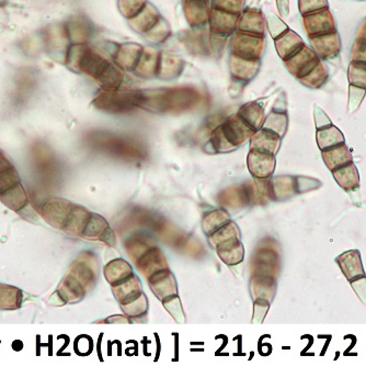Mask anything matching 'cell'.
<instances>
[{
    "label": "cell",
    "instance_id": "obj_1",
    "mask_svg": "<svg viewBox=\"0 0 366 366\" xmlns=\"http://www.w3.org/2000/svg\"><path fill=\"white\" fill-rule=\"evenodd\" d=\"M41 216L51 226L72 236H85L93 213L62 198H48L41 203Z\"/></svg>",
    "mask_w": 366,
    "mask_h": 366
},
{
    "label": "cell",
    "instance_id": "obj_2",
    "mask_svg": "<svg viewBox=\"0 0 366 366\" xmlns=\"http://www.w3.org/2000/svg\"><path fill=\"white\" fill-rule=\"evenodd\" d=\"M68 61L75 64L80 72L97 80L105 91H117L122 82L123 74L120 68L85 44L70 46Z\"/></svg>",
    "mask_w": 366,
    "mask_h": 366
},
{
    "label": "cell",
    "instance_id": "obj_3",
    "mask_svg": "<svg viewBox=\"0 0 366 366\" xmlns=\"http://www.w3.org/2000/svg\"><path fill=\"white\" fill-rule=\"evenodd\" d=\"M200 95L192 88H162L140 92L138 107L152 113L190 109L199 101Z\"/></svg>",
    "mask_w": 366,
    "mask_h": 366
},
{
    "label": "cell",
    "instance_id": "obj_4",
    "mask_svg": "<svg viewBox=\"0 0 366 366\" xmlns=\"http://www.w3.org/2000/svg\"><path fill=\"white\" fill-rule=\"evenodd\" d=\"M93 258L88 253L81 254L72 263L70 273L60 285L56 291L62 303H75L85 297L87 287L95 281V270L91 266Z\"/></svg>",
    "mask_w": 366,
    "mask_h": 366
},
{
    "label": "cell",
    "instance_id": "obj_5",
    "mask_svg": "<svg viewBox=\"0 0 366 366\" xmlns=\"http://www.w3.org/2000/svg\"><path fill=\"white\" fill-rule=\"evenodd\" d=\"M0 201L15 213L29 206V199L20 177L11 160L0 151Z\"/></svg>",
    "mask_w": 366,
    "mask_h": 366
},
{
    "label": "cell",
    "instance_id": "obj_6",
    "mask_svg": "<svg viewBox=\"0 0 366 366\" xmlns=\"http://www.w3.org/2000/svg\"><path fill=\"white\" fill-rule=\"evenodd\" d=\"M140 92L105 91L96 97L93 105L96 108L109 113H126L138 107Z\"/></svg>",
    "mask_w": 366,
    "mask_h": 366
},
{
    "label": "cell",
    "instance_id": "obj_7",
    "mask_svg": "<svg viewBox=\"0 0 366 366\" xmlns=\"http://www.w3.org/2000/svg\"><path fill=\"white\" fill-rule=\"evenodd\" d=\"M263 35L250 34L240 31L233 39V54L240 58L259 60L263 52Z\"/></svg>",
    "mask_w": 366,
    "mask_h": 366
},
{
    "label": "cell",
    "instance_id": "obj_8",
    "mask_svg": "<svg viewBox=\"0 0 366 366\" xmlns=\"http://www.w3.org/2000/svg\"><path fill=\"white\" fill-rule=\"evenodd\" d=\"M221 129H222L225 138L228 141V144L234 148L244 144L256 132L238 115H233L230 119H227L221 126Z\"/></svg>",
    "mask_w": 366,
    "mask_h": 366
},
{
    "label": "cell",
    "instance_id": "obj_9",
    "mask_svg": "<svg viewBox=\"0 0 366 366\" xmlns=\"http://www.w3.org/2000/svg\"><path fill=\"white\" fill-rule=\"evenodd\" d=\"M304 25L309 38L328 34L336 31V23L328 8L304 15Z\"/></svg>",
    "mask_w": 366,
    "mask_h": 366
},
{
    "label": "cell",
    "instance_id": "obj_10",
    "mask_svg": "<svg viewBox=\"0 0 366 366\" xmlns=\"http://www.w3.org/2000/svg\"><path fill=\"white\" fill-rule=\"evenodd\" d=\"M319 62L320 60L316 53L305 46L296 54L285 61L289 72L299 80L306 76L311 70H314L315 66Z\"/></svg>",
    "mask_w": 366,
    "mask_h": 366
},
{
    "label": "cell",
    "instance_id": "obj_11",
    "mask_svg": "<svg viewBox=\"0 0 366 366\" xmlns=\"http://www.w3.org/2000/svg\"><path fill=\"white\" fill-rule=\"evenodd\" d=\"M336 262L349 282L355 281L365 276L361 253L358 250L344 252L336 258Z\"/></svg>",
    "mask_w": 366,
    "mask_h": 366
},
{
    "label": "cell",
    "instance_id": "obj_12",
    "mask_svg": "<svg viewBox=\"0 0 366 366\" xmlns=\"http://www.w3.org/2000/svg\"><path fill=\"white\" fill-rule=\"evenodd\" d=\"M311 42L314 46L317 56L324 60L336 58V56H339L341 51V40L336 31L311 38Z\"/></svg>",
    "mask_w": 366,
    "mask_h": 366
},
{
    "label": "cell",
    "instance_id": "obj_13",
    "mask_svg": "<svg viewBox=\"0 0 366 366\" xmlns=\"http://www.w3.org/2000/svg\"><path fill=\"white\" fill-rule=\"evenodd\" d=\"M238 20H240L238 15L218 11L215 8H212L209 13V23L211 31L219 37H226L234 32Z\"/></svg>",
    "mask_w": 366,
    "mask_h": 366
},
{
    "label": "cell",
    "instance_id": "obj_14",
    "mask_svg": "<svg viewBox=\"0 0 366 366\" xmlns=\"http://www.w3.org/2000/svg\"><path fill=\"white\" fill-rule=\"evenodd\" d=\"M248 168L250 173L257 178H269L275 168V158L272 154L252 150L248 156Z\"/></svg>",
    "mask_w": 366,
    "mask_h": 366
},
{
    "label": "cell",
    "instance_id": "obj_15",
    "mask_svg": "<svg viewBox=\"0 0 366 366\" xmlns=\"http://www.w3.org/2000/svg\"><path fill=\"white\" fill-rule=\"evenodd\" d=\"M150 284L155 295L160 301H164L174 295H177L175 277L172 275L171 272L167 271V270H162V271L150 276Z\"/></svg>",
    "mask_w": 366,
    "mask_h": 366
},
{
    "label": "cell",
    "instance_id": "obj_16",
    "mask_svg": "<svg viewBox=\"0 0 366 366\" xmlns=\"http://www.w3.org/2000/svg\"><path fill=\"white\" fill-rule=\"evenodd\" d=\"M185 17L192 27H202L209 23L211 8L209 0H185Z\"/></svg>",
    "mask_w": 366,
    "mask_h": 366
},
{
    "label": "cell",
    "instance_id": "obj_17",
    "mask_svg": "<svg viewBox=\"0 0 366 366\" xmlns=\"http://www.w3.org/2000/svg\"><path fill=\"white\" fill-rule=\"evenodd\" d=\"M137 269L146 276H152V274L167 269V262L159 248L154 246L140 256L137 261Z\"/></svg>",
    "mask_w": 366,
    "mask_h": 366
},
{
    "label": "cell",
    "instance_id": "obj_18",
    "mask_svg": "<svg viewBox=\"0 0 366 366\" xmlns=\"http://www.w3.org/2000/svg\"><path fill=\"white\" fill-rule=\"evenodd\" d=\"M281 146V137L277 136V133L261 129L256 131L251 137L252 150L261 151L266 153L275 156Z\"/></svg>",
    "mask_w": 366,
    "mask_h": 366
},
{
    "label": "cell",
    "instance_id": "obj_19",
    "mask_svg": "<svg viewBox=\"0 0 366 366\" xmlns=\"http://www.w3.org/2000/svg\"><path fill=\"white\" fill-rule=\"evenodd\" d=\"M297 193V179L289 176L275 177L269 183V196L273 201H285Z\"/></svg>",
    "mask_w": 366,
    "mask_h": 366
},
{
    "label": "cell",
    "instance_id": "obj_20",
    "mask_svg": "<svg viewBox=\"0 0 366 366\" xmlns=\"http://www.w3.org/2000/svg\"><path fill=\"white\" fill-rule=\"evenodd\" d=\"M304 41L297 35L294 31L287 30L283 33L281 37L275 39V46H277V53L283 60H289V58L296 54L303 46H304Z\"/></svg>",
    "mask_w": 366,
    "mask_h": 366
},
{
    "label": "cell",
    "instance_id": "obj_21",
    "mask_svg": "<svg viewBox=\"0 0 366 366\" xmlns=\"http://www.w3.org/2000/svg\"><path fill=\"white\" fill-rule=\"evenodd\" d=\"M322 152L325 164L332 172L351 163L352 158H353L349 148L344 144L328 149V150L322 151Z\"/></svg>",
    "mask_w": 366,
    "mask_h": 366
},
{
    "label": "cell",
    "instance_id": "obj_22",
    "mask_svg": "<svg viewBox=\"0 0 366 366\" xmlns=\"http://www.w3.org/2000/svg\"><path fill=\"white\" fill-rule=\"evenodd\" d=\"M113 291L121 305H126L134 301L142 294V286L136 276L131 275L129 279L113 285Z\"/></svg>",
    "mask_w": 366,
    "mask_h": 366
},
{
    "label": "cell",
    "instance_id": "obj_23",
    "mask_svg": "<svg viewBox=\"0 0 366 366\" xmlns=\"http://www.w3.org/2000/svg\"><path fill=\"white\" fill-rule=\"evenodd\" d=\"M217 253L225 263L228 265H235L240 263L244 258V248L240 244V238L230 239L216 246Z\"/></svg>",
    "mask_w": 366,
    "mask_h": 366
},
{
    "label": "cell",
    "instance_id": "obj_24",
    "mask_svg": "<svg viewBox=\"0 0 366 366\" xmlns=\"http://www.w3.org/2000/svg\"><path fill=\"white\" fill-rule=\"evenodd\" d=\"M332 175H334V179H336L338 185H339L341 189H344V191H348V193L359 187V172H358V168H355L353 162L332 172Z\"/></svg>",
    "mask_w": 366,
    "mask_h": 366
},
{
    "label": "cell",
    "instance_id": "obj_25",
    "mask_svg": "<svg viewBox=\"0 0 366 366\" xmlns=\"http://www.w3.org/2000/svg\"><path fill=\"white\" fill-rule=\"evenodd\" d=\"M238 28L242 32L263 35L264 20L261 11H256V9L244 11L240 19Z\"/></svg>",
    "mask_w": 366,
    "mask_h": 366
},
{
    "label": "cell",
    "instance_id": "obj_26",
    "mask_svg": "<svg viewBox=\"0 0 366 366\" xmlns=\"http://www.w3.org/2000/svg\"><path fill=\"white\" fill-rule=\"evenodd\" d=\"M230 62H232L230 68H232L233 75L236 76L238 80H249L257 74L259 68V60L240 58L234 54Z\"/></svg>",
    "mask_w": 366,
    "mask_h": 366
},
{
    "label": "cell",
    "instance_id": "obj_27",
    "mask_svg": "<svg viewBox=\"0 0 366 366\" xmlns=\"http://www.w3.org/2000/svg\"><path fill=\"white\" fill-rule=\"evenodd\" d=\"M159 20L158 13L152 6L146 5L135 17L131 18V25L138 32H148Z\"/></svg>",
    "mask_w": 366,
    "mask_h": 366
},
{
    "label": "cell",
    "instance_id": "obj_28",
    "mask_svg": "<svg viewBox=\"0 0 366 366\" xmlns=\"http://www.w3.org/2000/svg\"><path fill=\"white\" fill-rule=\"evenodd\" d=\"M317 144L322 151L328 150L334 146L344 144V137L341 131L334 126H328L326 128L317 130Z\"/></svg>",
    "mask_w": 366,
    "mask_h": 366
},
{
    "label": "cell",
    "instance_id": "obj_29",
    "mask_svg": "<svg viewBox=\"0 0 366 366\" xmlns=\"http://www.w3.org/2000/svg\"><path fill=\"white\" fill-rule=\"evenodd\" d=\"M105 274L107 282L112 285H115V284L129 279L132 275L133 272L130 264L125 262L124 260L117 258V260H115L105 266Z\"/></svg>",
    "mask_w": 366,
    "mask_h": 366
},
{
    "label": "cell",
    "instance_id": "obj_30",
    "mask_svg": "<svg viewBox=\"0 0 366 366\" xmlns=\"http://www.w3.org/2000/svg\"><path fill=\"white\" fill-rule=\"evenodd\" d=\"M22 297L21 289L11 285L0 284V309L13 310V309L20 308Z\"/></svg>",
    "mask_w": 366,
    "mask_h": 366
},
{
    "label": "cell",
    "instance_id": "obj_31",
    "mask_svg": "<svg viewBox=\"0 0 366 366\" xmlns=\"http://www.w3.org/2000/svg\"><path fill=\"white\" fill-rule=\"evenodd\" d=\"M238 115L254 131L259 130L263 126V108L257 103H247L240 109Z\"/></svg>",
    "mask_w": 366,
    "mask_h": 366
},
{
    "label": "cell",
    "instance_id": "obj_32",
    "mask_svg": "<svg viewBox=\"0 0 366 366\" xmlns=\"http://www.w3.org/2000/svg\"><path fill=\"white\" fill-rule=\"evenodd\" d=\"M142 48L136 44H126L121 46L120 51L117 53V65L122 68H133L138 63L142 56Z\"/></svg>",
    "mask_w": 366,
    "mask_h": 366
},
{
    "label": "cell",
    "instance_id": "obj_33",
    "mask_svg": "<svg viewBox=\"0 0 366 366\" xmlns=\"http://www.w3.org/2000/svg\"><path fill=\"white\" fill-rule=\"evenodd\" d=\"M328 70H327L325 64L320 61V62L315 66L314 70H311L306 76L301 77L299 80H301V83L303 84V85L313 88V89H316V88L322 87V86L326 83L327 80H328Z\"/></svg>",
    "mask_w": 366,
    "mask_h": 366
},
{
    "label": "cell",
    "instance_id": "obj_34",
    "mask_svg": "<svg viewBox=\"0 0 366 366\" xmlns=\"http://www.w3.org/2000/svg\"><path fill=\"white\" fill-rule=\"evenodd\" d=\"M287 123H289V120H287V115L285 113L273 111L268 115L262 129L277 133V136L282 138V137H285V132H287Z\"/></svg>",
    "mask_w": 366,
    "mask_h": 366
},
{
    "label": "cell",
    "instance_id": "obj_35",
    "mask_svg": "<svg viewBox=\"0 0 366 366\" xmlns=\"http://www.w3.org/2000/svg\"><path fill=\"white\" fill-rule=\"evenodd\" d=\"M209 238H211V244L216 246L230 239L240 238V232H238L236 225L230 221V222L225 223L224 226L221 227L218 230L213 232Z\"/></svg>",
    "mask_w": 366,
    "mask_h": 366
},
{
    "label": "cell",
    "instance_id": "obj_36",
    "mask_svg": "<svg viewBox=\"0 0 366 366\" xmlns=\"http://www.w3.org/2000/svg\"><path fill=\"white\" fill-rule=\"evenodd\" d=\"M228 219H230V217L223 210H215L209 213L204 218V222H203L205 234L211 236L213 232L224 226L225 223L228 222Z\"/></svg>",
    "mask_w": 366,
    "mask_h": 366
},
{
    "label": "cell",
    "instance_id": "obj_37",
    "mask_svg": "<svg viewBox=\"0 0 366 366\" xmlns=\"http://www.w3.org/2000/svg\"><path fill=\"white\" fill-rule=\"evenodd\" d=\"M348 78L351 85L366 89V63L351 62L348 70Z\"/></svg>",
    "mask_w": 366,
    "mask_h": 366
},
{
    "label": "cell",
    "instance_id": "obj_38",
    "mask_svg": "<svg viewBox=\"0 0 366 366\" xmlns=\"http://www.w3.org/2000/svg\"><path fill=\"white\" fill-rule=\"evenodd\" d=\"M122 307L123 309H124L125 314L129 315V316L138 317L146 313L148 305L146 297H145L144 294L142 293L140 296L135 298L134 301L126 303V305H123Z\"/></svg>",
    "mask_w": 366,
    "mask_h": 366
},
{
    "label": "cell",
    "instance_id": "obj_39",
    "mask_svg": "<svg viewBox=\"0 0 366 366\" xmlns=\"http://www.w3.org/2000/svg\"><path fill=\"white\" fill-rule=\"evenodd\" d=\"M146 5H148L146 0H120L119 1L121 13L129 19L135 17Z\"/></svg>",
    "mask_w": 366,
    "mask_h": 366
},
{
    "label": "cell",
    "instance_id": "obj_40",
    "mask_svg": "<svg viewBox=\"0 0 366 366\" xmlns=\"http://www.w3.org/2000/svg\"><path fill=\"white\" fill-rule=\"evenodd\" d=\"M244 0H214L213 8L226 13L240 15L244 8Z\"/></svg>",
    "mask_w": 366,
    "mask_h": 366
},
{
    "label": "cell",
    "instance_id": "obj_41",
    "mask_svg": "<svg viewBox=\"0 0 366 366\" xmlns=\"http://www.w3.org/2000/svg\"><path fill=\"white\" fill-rule=\"evenodd\" d=\"M328 8L327 0H299V11L303 15L317 13Z\"/></svg>",
    "mask_w": 366,
    "mask_h": 366
},
{
    "label": "cell",
    "instance_id": "obj_42",
    "mask_svg": "<svg viewBox=\"0 0 366 366\" xmlns=\"http://www.w3.org/2000/svg\"><path fill=\"white\" fill-rule=\"evenodd\" d=\"M365 88L358 87V86H350L349 89V113H354L359 108L365 96Z\"/></svg>",
    "mask_w": 366,
    "mask_h": 366
},
{
    "label": "cell",
    "instance_id": "obj_43",
    "mask_svg": "<svg viewBox=\"0 0 366 366\" xmlns=\"http://www.w3.org/2000/svg\"><path fill=\"white\" fill-rule=\"evenodd\" d=\"M268 25H269L270 33L274 39L279 38L283 33L289 30L287 25L279 17L274 15H270L268 18Z\"/></svg>",
    "mask_w": 366,
    "mask_h": 366
},
{
    "label": "cell",
    "instance_id": "obj_44",
    "mask_svg": "<svg viewBox=\"0 0 366 366\" xmlns=\"http://www.w3.org/2000/svg\"><path fill=\"white\" fill-rule=\"evenodd\" d=\"M351 62H363L366 63V40L358 39L351 51Z\"/></svg>",
    "mask_w": 366,
    "mask_h": 366
},
{
    "label": "cell",
    "instance_id": "obj_45",
    "mask_svg": "<svg viewBox=\"0 0 366 366\" xmlns=\"http://www.w3.org/2000/svg\"><path fill=\"white\" fill-rule=\"evenodd\" d=\"M352 289L355 291L356 295L360 297L363 303H366V277L355 279V281L350 282Z\"/></svg>",
    "mask_w": 366,
    "mask_h": 366
},
{
    "label": "cell",
    "instance_id": "obj_46",
    "mask_svg": "<svg viewBox=\"0 0 366 366\" xmlns=\"http://www.w3.org/2000/svg\"><path fill=\"white\" fill-rule=\"evenodd\" d=\"M315 122H316L317 130L318 129L326 128V127L332 126V123L330 119L327 117L326 113L319 108V107H315Z\"/></svg>",
    "mask_w": 366,
    "mask_h": 366
},
{
    "label": "cell",
    "instance_id": "obj_47",
    "mask_svg": "<svg viewBox=\"0 0 366 366\" xmlns=\"http://www.w3.org/2000/svg\"><path fill=\"white\" fill-rule=\"evenodd\" d=\"M277 3L280 13H281L283 17L289 15V0H277Z\"/></svg>",
    "mask_w": 366,
    "mask_h": 366
},
{
    "label": "cell",
    "instance_id": "obj_48",
    "mask_svg": "<svg viewBox=\"0 0 366 366\" xmlns=\"http://www.w3.org/2000/svg\"><path fill=\"white\" fill-rule=\"evenodd\" d=\"M358 39H365L366 40V19L362 23L360 27L359 32H358Z\"/></svg>",
    "mask_w": 366,
    "mask_h": 366
}]
</instances>
